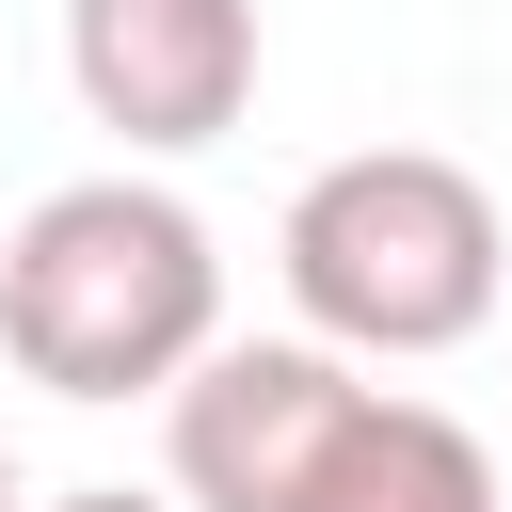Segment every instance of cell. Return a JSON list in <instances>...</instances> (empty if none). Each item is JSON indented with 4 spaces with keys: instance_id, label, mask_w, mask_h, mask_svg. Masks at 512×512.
Wrapping results in <instances>:
<instances>
[{
    "instance_id": "1",
    "label": "cell",
    "mask_w": 512,
    "mask_h": 512,
    "mask_svg": "<svg viewBox=\"0 0 512 512\" xmlns=\"http://www.w3.org/2000/svg\"><path fill=\"white\" fill-rule=\"evenodd\" d=\"M0 352L16 384L112 416V400H176L224 352V240L192 192H160L144 160L64 176L0 224Z\"/></svg>"
},
{
    "instance_id": "2",
    "label": "cell",
    "mask_w": 512,
    "mask_h": 512,
    "mask_svg": "<svg viewBox=\"0 0 512 512\" xmlns=\"http://www.w3.org/2000/svg\"><path fill=\"white\" fill-rule=\"evenodd\" d=\"M272 272H288V304H304L320 352H352V368H432V352H464V336L496 320L512 224H496V192H480L448 144H352V160H320V176L288 192Z\"/></svg>"
},
{
    "instance_id": "3",
    "label": "cell",
    "mask_w": 512,
    "mask_h": 512,
    "mask_svg": "<svg viewBox=\"0 0 512 512\" xmlns=\"http://www.w3.org/2000/svg\"><path fill=\"white\" fill-rule=\"evenodd\" d=\"M384 416V384L320 336H224L176 400H160V464L176 512H320L352 432Z\"/></svg>"
},
{
    "instance_id": "4",
    "label": "cell",
    "mask_w": 512,
    "mask_h": 512,
    "mask_svg": "<svg viewBox=\"0 0 512 512\" xmlns=\"http://www.w3.org/2000/svg\"><path fill=\"white\" fill-rule=\"evenodd\" d=\"M256 0H64V80L128 160H192L256 112Z\"/></svg>"
},
{
    "instance_id": "5",
    "label": "cell",
    "mask_w": 512,
    "mask_h": 512,
    "mask_svg": "<svg viewBox=\"0 0 512 512\" xmlns=\"http://www.w3.org/2000/svg\"><path fill=\"white\" fill-rule=\"evenodd\" d=\"M320 512H496V448H480L448 400H400V384H384V416L352 432V464H336Z\"/></svg>"
},
{
    "instance_id": "6",
    "label": "cell",
    "mask_w": 512,
    "mask_h": 512,
    "mask_svg": "<svg viewBox=\"0 0 512 512\" xmlns=\"http://www.w3.org/2000/svg\"><path fill=\"white\" fill-rule=\"evenodd\" d=\"M48 512H176V496H128V480H80V496H48Z\"/></svg>"
},
{
    "instance_id": "7",
    "label": "cell",
    "mask_w": 512,
    "mask_h": 512,
    "mask_svg": "<svg viewBox=\"0 0 512 512\" xmlns=\"http://www.w3.org/2000/svg\"><path fill=\"white\" fill-rule=\"evenodd\" d=\"M0 512H32V496H16V432H0Z\"/></svg>"
}]
</instances>
